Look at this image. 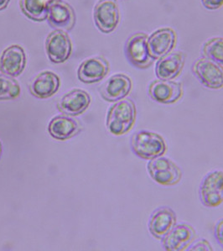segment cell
<instances>
[{"mask_svg": "<svg viewBox=\"0 0 223 251\" xmlns=\"http://www.w3.org/2000/svg\"><path fill=\"white\" fill-rule=\"evenodd\" d=\"M136 108L131 100H121L111 107L107 128L111 134L122 135L129 131L135 122Z\"/></svg>", "mask_w": 223, "mask_h": 251, "instance_id": "cell-1", "label": "cell"}, {"mask_svg": "<svg viewBox=\"0 0 223 251\" xmlns=\"http://www.w3.org/2000/svg\"><path fill=\"white\" fill-rule=\"evenodd\" d=\"M131 147L135 155L145 160L159 157L166 151L165 140L159 134L146 130L133 134Z\"/></svg>", "mask_w": 223, "mask_h": 251, "instance_id": "cell-2", "label": "cell"}, {"mask_svg": "<svg viewBox=\"0 0 223 251\" xmlns=\"http://www.w3.org/2000/svg\"><path fill=\"white\" fill-rule=\"evenodd\" d=\"M148 173L156 183L163 186H173L180 181L182 173L178 166L168 158L152 159L149 162Z\"/></svg>", "mask_w": 223, "mask_h": 251, "instance_id": "cell-3", "label": "cell"}, {"mask_svg": "<svg viewBox=\"0 0 223 251\" xmlns=\"http://www.w3.org/2000/svg\"><path fill=\"white\" fill-rule=\"evenodd\" d=\"M148 38L146 34L138 33L127 40L125 54L133 67L145 69L154 62V59L150 56L149 50Z\"/></svg>", "mask_w": 223, "mask_h": 251, "instance_id": "cell-4", "label": "cell"}, {"mask_svg": "<svg viewBox=\"0 0 223 251\" xmlns=\"http://www.w3.org/2000/svg\"><path fill=\"white\" fill-rule=\"evenodd\" d=\"M192 71L200 83L210 89L223 88V67L207 57H201L195 62Z\"/></svg>", "mask_w": 223, "mask_h": 251, "instance_id": "cell-5", "label": "cell"}, {"mask_svg": "<svg viewBox=\"0 0 223 251\" xmlns=\"http://www.w3.org/2000/svg\"><path fill=\"white\" fill-rule=\"evenodd\" d=\"M46 50L50 61L60 64L67 62L73 51V45L66 31L55 29L47 36Z\"/></svg>", "mask_w": 223, "mask_h": 251, "instance_id": "cell-6", "label": "cell"}, {"mask_svg": "<svg viewBox=\"0 0 223 251\" xmlns=\"http://www.w3.org/2000/svg\"><path fill=\"white\" fill-rule=\"evenodd\" d=\"M94 21L98 29L101 32H113L120 21L116 0H99L94 9Z\"/></svg>", "mask_w": 223, "mask_h": 251, "instance_id": "cell-7", "label": "cell"}, {"mask_svg": "<svg viewBox=\"0 0 223 251\" xmlns=\"http://www.w3.org/2000/svg\"><path fill=\"white\" fill-rule=\"evenodd\" d=\"M200 199L206 207H216L223 202V172L209 173L200 187Z\"/></svg>", "mask_w": 223, "mask_h": 251, "instance_id": "cell-8", "label": "cell"}, {"mask_svg": "<svg viewBox=\"0 0 223 251\" xmlns=\"http://www.w3.org/2000/svg\"><path fill=\"white\" fill-rule=\"evenodd\" d=\"M149 94L151 99L163 104L177 102L183 95L182 85L171 80H156L149 85Z\"/></svg>", "mask_w": 223, "mask_h": 251, "instance_id": "cell-9", "label": "cell"}, {"mask_svg": "<svg viewBox=\"0 0 223 251\" xmlns=\"http://www.w3.org/2000/svg\"><path fill=\"white\" fill-rule=\"evenodd\" d=\"M26 65V56L23 48L13 45L3 50L0 57V71L4 75L16 77L23 73Z\"/></svg>", "mask_w": 223, "mask_h": 251, "instance_id": "cell-10", "label": "cell"}, {"mask_svg": "<svg viewBox=\"0 0 223 251\" xmlns=\"http://www.w3.org/2000/svg\"><path fill=\"white\" fill-rule=\"evenodd\" d=\"M196 237V230L191 225H175L163 239V246L167 251H185L194 241Z\"/></svg>", "mask_w": 223, "mask_h": 251, "instance_id": "cell-11", "label": "cell"}, {"mask_svg": "<svg viewBox=\"0 0 223 251\" xmlns=\"http://www.w3.org/2000/svg\"><path fill=\"white\" fill-rule=\"evenodd\" d=\"M176 42V35L171 28H164L154 31L148 38L149 54L153 58L160 59L173 50Z\"/></svg>", "mask_w": 223, "mask_h": 251, "instance_id": "cell-12", "label": "cell"}, {"mask_svg": "<svg viewBox=\"0 0 223 251\" xmlns=\"http://www.w3.org/2000/svg\"><path fill=\"white\" fill-rule=\"evenodd\" d=\"M131 89V79L124 74H116L101 85L100 94L107 102H118L127 97Z\"/></svg>", "mask_w": 223, "mask_h": 251, "instance_id": "cell-13", "label": "cell"}, {"mask_svg": "<svg viewBox=\"0 0 223 251\" xmlns=\"http://www.w3.org/2000/svg\"><path fill=\"white\" fill-rule=\"evenodd\" d=\"M47 20L50 26L67 32L75 26V11L68 3L58 1L50 7Z\"/></svg>", "mask_w": 223, "mask_h": 251, "instance_id": "cell-14", "label": "cell"}, {"mask_svg": "<svg viewBox=\"0 0 223 251\" xmlns=\"http://www.w3.org/2000/svg\"><path fill=\"white\" fill-rule=\"evenodd\" d=\"M176 225V215L168 207H159L151 215L149 229L158 240H163Z\"/></svg>", "mask_w": 223, "mask_h": 251, "instance_id": "cell-15", "label": "cell"}, {"mask_svg": "<svg viewBox=\"0 0 223 251\" xmlns=\"http://www.w3.org/2000/svg\"><path fill=\"white\" fill-rule=\"evenodd\" d=\"M109 64L103 57H93L84 61L78 68L77 76L81 82L92 84L99 82L107 76Z\"/></svg>", "mask_w": 223, "mask_h": 251, "instance_id": "cell-16", "label": "cell"}, {"mask_svg": "<svg viewBox=\"0 0 223 251\" xmlns=\"http://www.w3.org/2000/svg\"><path fill=\"white\" fill-rule=\"evenodd\" d=\"M186 56L181 51L170 52L157 62L155 73L161 80H172L180 75L185 66Z\"/></svg>", "mask_w": 223, "mask_h": 251, "instance_id": "cell-17", "label": "cell"}, {"mask_svg": "<svg viewBox=\"0 0 223 251\" xmlns=\"http://www.w3.org/2000/svg\"><path fill=\"white\" fill-rule=\"evenodd\" d=\"M90 102L91 98L87 92L74 89L62 97L58 102V108L63 114L76 116L82 114Z\"/></svg>", "mask_w": 223, "mask_h": 251, "instance_id": "cell-18", "label": "cell"}, {"mask_svg": "<svg viewBox=\"0 0 223 251\" xmlns=\"http://www.w3.org/2000/svg\"><path fill=\"white\" fill-rule=\"evenodd\" d=\"M60 84V78L55 73L46 71L35 76L29 86V90L38 99H48L58 91Z\"/></svg>", "mask_w": 223, "mask_h": 251, "instance_id": "cell-19", "label": "cell"}, {"mask_svg": "<svg viewBox=\"0 0 223 251\" xmlns=\"http://www.w3.org/2000/svg\"><path fill=\"white\" fill-rule=\"evenodd\" d=\"M78 123L72 118L58 116L53 119L50 123L48 130L53 138L65 140L75 136L80 131Z\"/></svg>", "mask_w": 223, "mask_h": 251, "instance_id": "cell-20", "label": "cell"}, {"mask_svg": "<svg viewBox=\"0 0 223 251\" xmlns=\"http://www.w3.org/2000/svg\"><path fill=\"white\" fill-rule=\"evenodd\" d=\"M61 0H21L20 5L24 15L35 22L47 20L50 7Z\"/></svg>", "mask_w": 223, "mask_h": 251, "instance_id": "cell-21", "label": "cell"}, {"mask_svg": "<svg viewBox=\"0 0 223 251\" xmlns=\"http://www.w3.org/2000/svg\"><path fill=\"white\" fill-rule=\"evenodd\" d=\"M21 94V87L17 81L0 74V100H15Z\"/></svg>", "mask_w": 223, "mask_h": 251, "instance_id": "cell-22", "label": "cell"}, {"mask_svg": "<svg viewBox=\"0 0 223 251\" xmlns=\"http://www.w3.org/2000/svg\"><path fill=\"white\" fill-rule=\"evenodd\" d=\"M203 54L218 64L223 65V38L217 37L206 41L203 46Z\"/></svg>", "mask_w": 223, "mask_h": 251, "instance_id": "cell-23", "label": "cell"}, {"mask_svg": "<svg viewBox=\"0 0 223 251\" xmlns=\"http://www.w3.org/2000/svg\"><path fill=\"white\" fill-rule=\"evenodd\" d=\"M189 251H213L210 243L206 240L201 239V240H197L192 246H190Z\"/></svg>", "mask_w": 223, "mask_h": 251, "instance_id": "cell-24", "label": "cell"}, {"mask_svg": "<svg viewBox=\"0 0 223 251\" xmlns=\"http://www.w3.org/2000/svg\"><path fill=\"white\" fill-rule=\"evenodd\" d=\"M203 6L210 10L220 9L223 6V0H201Z\"/></svg>", "mask_w": 223, "mask_h": 251, "instance_id": "cell-25", "label": "cell"}, {"mask_svg": "<svg viewBox=\"0 0 223 251\" xmlns=\"http://www.w3.org/2000/svg\"><path fill=\"white\" fill-rule=\"evenodd\" d=\"M215 237L223 247V219L219 220L215 226Z\"/></svg>", "mask_w": 223, "mask_h": 251, "instance_id": "cell-26", "label": "cell"}, {"mask_svg": "<svg viewBox=\"0 0 223 251\" xmlns=\"http://www.w3.org/2000/svg\"><path fill=\"white\" fill-rule=\"evenodd\" d=\"M10 0H0V11L5 9L9 5Z\"/></svg>", "mask_w": 223, "mask_h": 251, "instance_id": "cell-27", "label": "cell"}, {"mask_svg": "<svg viewBox=\"0 0 223 251\" xmlns=\"http://www.w3.org/2000/svg\"><path fill=\"white\" fill-rule=\"evenodd\" d=\"M1 154H2V145H1V142H0V157H1Z\"/></svg>", "mask_w": 223, "mask_h": 251, "instance_id": "cell-28", "label": "cell"}]
</instances>
